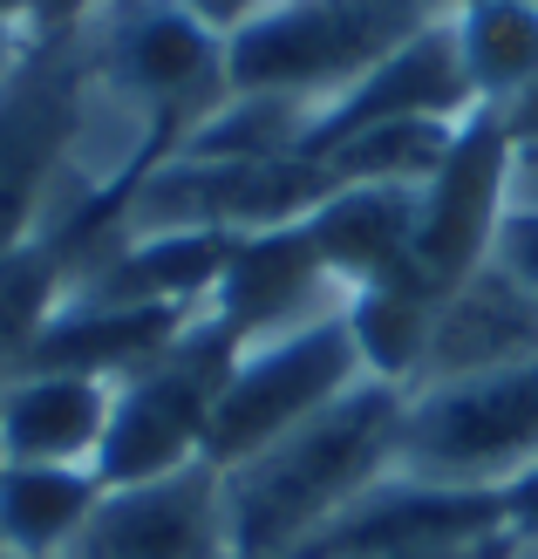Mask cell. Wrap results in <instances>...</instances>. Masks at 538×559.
<instances>
[{
	"instance_id": "cell-9",
	"label": "cell",
	"mask_w": 538,
	"mask_h": 559,
	"mask_svg": "<svg viewBox=\"0 0 538 559\" xmlns=\"http://www.w3.org/2000/svg\"><path fill=\"white\" fill-rule=\"evenodd\" d=\"M69 559H239L225 471L205 457L144 485H103Z\"/></svg>"
},
{
	"instance_id": "cell-3",
	"label": "cell",
	"mask_w": 538,
	"mask_h": 559,
	"mask_svg": "<svg viewBox=\"0 0 538 559\" xmlns=\"http://www.w3.org/2000/svg\"><path fill=\"white\" fill-rule=\"evenodd\" d=\"M538 464V361L403 389L395 471L422 485L504 491Z\"/></svg>"
},
{
	"instance_id": "cell-21",
	"label": "cell",
	"mask_w": 538,
	"mask_h": 559,
	"mask_svg": "<svg viewBox=\"0 0 538 559\" xmlns=\"http://www.w3.org/2000/svg\"><path fill=\"white\" fill-rule=\"evenodd\" d=\"M178 8H191L198 21L212 27V35H225V41H232L246 21H260V14L273 8V0H178Z\"/></svg>"
},
{
	"instance_id": "cell-16",
	"label": "cell",
	"mask_w": 538,
	"mask_h": 559,
	"mask_svg": "<svg viewBox=\"0 0 538 559\" xmlns=\"http://www.w3.org/2000/svg\"><path fill=\"white\" fill-rule=\"evenodd\" d=\"M477 109H504L538 75V0H457L443 8Z\"/></svg>"
},
{
	"instance_id": "cell-1",
	"label": "cell",
	"mask_w": 538,
	"mask_h": 559,
	"mask_svg": "<svg viewBox=\"0 0 538 559\" xmlns=\"http://www.w3.org/2000/svg\"><path fill=\"white\" fill-rule=\"evenodd\" d=\"M395 424H403V389L368 376L342 403H327L321 416L273 437L266 451H252L246 464H225L239 559H294L375 478H388Z\"/></svg>"
},
{
	"instance_id": "cell-24",
	"label": "cell",
	"mask_w": 538,
	"mask_h": 559,
	"mask_svg": "<svg viewBox=\"0 0 538 559\" xmlns=\"http://www.w3.org/2000/svg\"><path fill=\"white\" fill-rule=\"evenodd\" d=\"M437 8H457V0H437Z\"/></svg>"
},
{
	"instance_id": "cell-17",
	"label": "cell",
	"mask_w": 538,
	"mask_h": 559,
	"mask_svg": "<svg viewBox=\"0 0 538 559\" xmlns=\"http://www.w3.org/2000/svg\"><path fill=\"white\" fill-rule=\"evenodd\" d=\"M69 287H75V273L62 260V246L41 233L27 246H14V253H0V382L21 376V361L35 355L48 321L62 314Z\"/></svg>"
},
{
	"instance_id": "cell-10",
	"label": "cell",
	"mask_w": 538,
	"mask_h": 559,
	"mask_svg": "<svg viewBox=\"0 0 538 559\" xmlns=\"http://www.w3.org/2000/svg\"><path fill=\"white\" fill-rule=\"evenodd\" d=\"M470 109L477 96H470L464 55H457V27L437 8L409 41H395L368 75H355L334 103H321L307 157H321L327 144H342L355 130H375V123H464Z\"/></svg>"
},
{
	"instance_id": "cell-25",
	"label": "cell",
	"mask_w": 538,
	"mask_h": 559,
	"mask_svg": "<svg viewBox=\"0 0 538 559\" xmlns=\"http://www.w3.org/2000/svg\"><path fill=\"white\" fill-rule=\"evenodd\" d=\"M0 559H8V546H0Z\"/></svg>"
},
{
	"instance_id": "cell-7",
	"label": "cell",
	"mask_w": 538,
	"mask_h": 559,
	"mask_svg": "<svg viewBox=\"0 0 538 559\" xmlns=\"http://www.w3.org/2000/svg\"><path fill=\"white\" fill-rule=\"evenodd\" d=\"M355 382H368V369H361V348H355L342 307L287 334H266V342H246L212 409V464L218 471L246 464L273 437H287L294 424L342 403Z\"/></svg>"
},
{
	"instance_id": "cell-5",
	"label": "cell",
	"mask_w": 538,
	"mask_h": 559,
	"mask_svg": "<svg viewBox=\"0 0 538 559\" xmlns=\"http://www.w3.org/2000/svg\"><path fill=\"white\" fill-rule=\"evenodd\" d=\"M89 62H96L103 90L151 123L164 157L232 96V82H225V35H212L178 0H117L109 14H96Z\"/></svg>"
},
{
	"instance_id": "cell-20",
	"label": "cell",
	"mask_w": 538,
	"mask_h": 559,
	"mask_svg": "<svg viewBox=\"0 0 538 559\" xmlns=\"http://www.w3.org/2000/svg\"><path fill=\"white\" fill-rule=\"evenodd\" d=\"M117 0H35V41H62V35H82L96 14H109Z\"/></svg>"
},
{
	"instance_id": "cell-14",
	"label": "cell",
	"mask_w": 538,
	"mask_h": 559,
	"mask_svg": "<svg viewBox=\"0 0 538 559\" xmlns=\"http://www.w3.org/2000/svg\"><path fill=\"white\" fill-rule=\"evenodd\" d=\"M307 239L321 246L327 273L348 294L416 280L409 246H416V185H342L334 199L307 218ZM422 287V280H416ZM430 294V287H422Z\"/></svg>"
},
{
	"instance_id": "cell-18",
	"label": "cell",
	"mask_w": 538,
	"mask_h": 559,
	"mask_svg": "<svg viewBox=\"0 0 538 559\" xmlns=\"http://www.w3.org/2000/svg\"><path fill=\"white\" fill-rule=\"evenodd\" d=\"M491 260L538 300V205H518L512 199V212H504V226H498V253Z\"/></svg>"
},
{
	"instance_id": "cell-26",
	"label": "cell",
	"mask_w": 538,
	"mask_h": 559,
	"mask_svg": "<svg viewBox=\"0 0 538 559\" xmlns=\"http://www.w3.org/2000/svg\"><path fill=\"white\" fill-rule=\"evenodd\" d=\"M0 464H8V457H0Z\"/></svg>"
},
{
	"instance_id": "cell-11",
	"label": "cell",
	"mask_w": 538,
	"mask_h": 559,
	"mask_svg": "<svg viewBox=\"0 0 538 559\" xmlns=\"http://www.w3.org/2000/svg\"><path fill=\"white\" fill-rule=\"evenodd\" d=\"M334 307H348V287L327 273L321 246L307 239V218H300V226L252 233V239L232 246V260H225L205 314L246 348V342L287 334L300 321H321V314H334Z\"/></svg>"
},
{
	"instance_id": "cell-22",
	"label": "cell",
	"mask_w": 538,
	"mask_h": 559,
	"mask_svg": "<svg viewBox=\"0 0 538 559\" xmlns=\"http://www.w3.org/2000/svg\"><path fill=\"white\" fill-rule=\"evenodd\" d=\"M498 123H504V136L518 144V157H538V75H531L525 90L498 109Z\"/></svg>"
},
{
	"instance_id": "cell-23",
	"label": "cell",
	"mask_w": 538,
	"mask_h": 559,
	"mask_svg": "<svg viewBox=\"0 0 538 559\" xmlns=\"http://www.w3.org/2000/svg\"><path fill=\"white\" fill-rule=\"evenodd\" d=\"M27 48H35V35H27L21 21H8V14H0V82H8V75L27 62Z\"/></svg>"
},
{
	"instance_id": "cell-4",
	"label": "cell",
	"mask_w": 538,
	"mask_h": 559,
	"mask_svg": "<svg viewBox=\"0 0 538 559\" xmlns=\"http://www.w3.org/2000/svg\"><path fill=\"white\" fill-rule=\"evenodd\" d=\"M430 14L437 0H273L260 21H246L225 41V82L334 103Z\"/></svg>"
},
{
	"instance_id": "cell-19",
	"label": "cell",
	"mask_w": 538,
	"mask_h": 559,
	"mask_svg": "<svg viewBox=\"0 0 538 559\" xmlns=\"http://www.w3.org/2000/svg\"><path fill=\"white\" fill-rule=\"evenodd\" d=\"M498 512H504V539L518 546V559H538V464L518 471V478L498 491Z\"/></svg>"
},
{
	"instance_id": "cell-8",
	"label": "cell",
	"mask_w": 538,
	"mask_h": 559,
	"mask_svg": "<svg viewBox=\"0 0 538 559\" xmlns=\"http://www.w3.org/2000/svg\"><path fill=\"white\" fill-rule=\"evenodd\" d=\"M512 191H518V144L504 136L498 109H470L450 157L416 185L409 266L437 300L498 253V226L512 212Z\"/></svg>"
},
{
	"instance_id": "cell-12",
	"label": "cell",
	"mask_w": 538,
	"mask_h": 559,
	"mask_svg": "<svg viewBox=\"0 0 538 559\" xmlns=\"http://www.w3.org/2000/svg\"><path fill=\"white\" fill-rule=\"evenodd\" d=\"M512 361H538V300L498 260H485L470 280H457L437 300L430 342H422L409 389L477 376V369H512Z\"/></svg>"
},
{
	"instance_id": "cell-6",
	"label": "cell",
	"mask_w": 538,
	"mask_h": 559,
	"mask_svg": "<svg viewBox=\"0 0 538 559\" xmlns=\"http://www.w3.org/2000/svg\"><path fill=\"white\" fill-rule=\"evenodd\" d=\"M239 361V342L212 314H198L157 361L117 382V409H109V437L96 457L103 485H144L164 471L205 464L212 457V409L218 389Z\"/></svg>"
},
{
	"instance_id": "cell-2",
	"label": "cell",
	"mask_w": 538,
	"mask_h": 559,
	"mask_svg": "<svg viewBox=\"0 0 538 559\" xmlns=\"http://www.w3.org/2000/svg\"><path fill=\"white\" fill-rule=\"evenodd\" d=\"M89 27L35 41L27 62L0 82V253L62 226L82 205L75 144L89 123Z\"/></svg>"
},
{
	"instance_id": "cell-13",
	"label": "cell",
	"mask_w": 538,
	"mask_h": 559,
	"mask_svg": "<svg viewBox=\"0 0 538 559\" xmlns=\"http://www.w3.org/2000/svg\"><path fill=\"white\" fill-rule=\"evenodd\" d=\"M109 409H117V382L27 369L14 382H0V457L96 471L103 437H109Z\"/></svg>"
},
{
	"instance_id": "cell-15",
	"label": "cell",
	"mask_w": 538,
	"mask_h": 559,
	"mask_svg": "<svg viewBox=\"0 0 538 559\" xmlns=\"http://www.w3.org/2000/svg\"><path fill=\"white\" fill-rule=\"evenodd\" d=\"M103 478L82 464H0V546L8 559H69Z\"/></svg>"
}]
</instances>
